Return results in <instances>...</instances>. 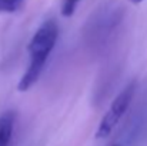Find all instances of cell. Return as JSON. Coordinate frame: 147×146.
<instances>
[{
	"label": "cell",
	"instance_id": "obj_1",
	"mask_svg": "<svg viewBox=\"0 0 147 146\" xmlns=\"http://www.w3.org/2000/svg\"><path fill=\"white\" fill-rule=\"evenodd\" d=\"M57 37H59V27L54 20L45 22L39 27V30L34 33V36L32 37V40L29 43L30 65L17 85V89L20 92L29 90L37 82L49 54L54 49Z\"/></svg>",
	"mask_w": 147,
	"mask_h": 146
},
{
	"label": "cell",
	"instance_id": "obj_2",
	"mask_svg": "<svg viewBox=\"0 0 147 146\" xmlns=\"http://www.w3.org/2000/svg\"><path fill=\"white\" fill-rule=\"evenodd\" d=\"M136 89H137V82L133 80L129 86H126L119 93V96L113 100L111 106L109 107V110L106 112V115L100 120V125H98L97 132H96V139H106L113 132L116 125L120 122V119L123 117V115L129 109L130 102H131V99L136 93Z\"/></svg>",
	"mask_w": 147,
	"mask_h": 146
},
{
	"label": "cell",
	"instance_id": "obj_3",
	"mask_svg": "<svg viewBox=\"0 0 147 146\" xmlns=\"http://www.w3.org/2000/svg\"><path fill=\"white\" fill-rule=\"evenodd\" d=\"M14 128V112H6L0 116V146H9Z\"/></svg>",
	"mask_w": 147,
	"mask_h": 146
},
{
	"label": "cell",
	"instance_id": "obj_4",
	"mask_svg": "<svg viewBox=\"0 0 147 146\" xmlns=\"http://www.w3.org/2000/svg\"><path fill=\"white\" fill-rule=\"evenodd\" d=\"M24 0H0V13H13L22 7Z\"/></svg>",
	"mask_w": 147,
	"mask_h": 146
},
{
	"label": "cell",
	"instance_id": "obj_5",
	"mask_svg": "<svg viewBox=\"0 0 147 146\" xmlns=\"http://www.w3.org/2000/svg\"><path fill=\"white\" fill-rule=\"evenodd\" d=\"M79 1H80V0H64L63 7H61V14H63L64 17H70V16L74 13L76 6H77Z\"/></svg>",
	"mask_w": 147,
	"mask_h": 146
},
{
	"label": "cell",
	"instance_id": "obj_6",
	"mask_svg": "<svg viewBox=\"0 0 147 146\" xmlns=\"http://www.w3.org/2000/svg\"><path fill=\"white\" fill-rule=\"evenodd\" d=\"M131 3H134V4H139V3H142L143 0H130Z\"/></svg>",
	"mask_w": 147,
	"mask_h": 146
}]
</instances>
